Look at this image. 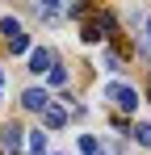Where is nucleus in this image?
Masks as SVG:
<instances>
[{
    "label": "nucleus",
    "instance_id": "1",
    "mask_svg": "<svg viewBox=\"0 0 151 155\" xmlns=\"http://www.w3.org/2000/svg\"><path fill=\"white\" fill-rule=\"evenodd\" d=\"M105 101H113L118 109H139V92L134 88H126V84H105Z\"/></svg>",
    "mask_w": 151,
    "mask_h": 155
},
{
    "label": "nucleus",
    "instance_id": "2",
    "mask_svg": "<svg viewBox=\"0 0 151 155\" xmlns=\"http://www.w3.org/2000/svg\"><path fill=\"white\" fill-rule=\"evenodd\" d=\"M21 105L29 109V113H42V109L50 105V97L42 92V88H25V92H21Z\"/></svg>",
    "mask_w": 151,
    "mask_h": 155
},
{
    "label": "nucleus",
    "instance_id": "3",
    "mask_svg": "<svg viewBox=\"0 0 151 155\" xmlns=\"http://www.w3.org/2000/svg\"><path fill=\"white\" fill-rule=\"evenodd\" d=\"M29 71H34V76H42V71H50V51H42V46H34V51H29Z\"/></svg>",
    "mask_w": 151,
    "mask_h": 155
},
{
    "label": "nucleus",
    "instance_id": "4",
    "mask_svg": "<svg viewBox=\"0 0 151 155\" xmlns=\"http://www.w3.org/2000/svg\"><path fill=\"white\" fill-rule=\"evenodd\" d=\"M42 122H46L50 130H55V126H63V122H67V109H63V105H55V101H50L46 109H42Z\"/></svg>",
    "mask_w": 151,
    "mask_h": 155
},
{
    "label": "nucleus",
    "instance_id": "5",
    "mask_svg": "<svg viewBox=\"0 0 151 155\" xmlns=\"http://www.w3.org/2000/svg\"><path fill=\"white\" fill-rule=\"evenodd\" d=\"M17 147H21V126H13V122H8V126H4V151L17 155Z\"/></svg>",
    "mask_w": 151,
    "mask_h": 155
},
{
    "label": "nucleus",
    "instance_id": "6",
    "mask_svg": "<svg viewBox=\"0 0 151 155\" xmlns=\"http://www.w3.org/2000/svg\"><path fill=\"white\" fill-rule=\"evenodd\" d=\"M29 155H46V130H34L29 134Z\"/></svg>",
    "mask_w": 151,
    "mask_h": 155
},
{
    "label": "nucleus",
    "instance_id": "7",
    "mask_svg": "<svg viewBox=\"0 0 151 155\" xmlns=\"http://www.w3.org/2000/svg\"><path fill=\"white\" fill-rule=\"evenodd\" d=\"M46 80H50V84H55V88H63V84H67V67H55V63H50V71H46Z\"/></svg>",
    "mask_w": 151,
    "mask_h": 155
},
{
    "label": "nucleus",
    "instance_id": "8",
    "mask_svg": "<svg viewBox=\"0 0 151 155\" xmlns=\"http://www.w3.org/2000/svg\"><path fill=\"white\" fill-rule=\"evenodd\" d=\"M80 38H84V42H101V38H105V29H101L97 21H88V25H84V34H80Z\"/></svg>",
    "mask_w": 151,
    "mask_h": 155
},
{
    "label": "nucleus",
    "instance_id": "9",
    "mask_svg": "<svg viewBox=\"0 0 151 155\" xmlns=\"http://www.w3.org/2000/svg\"><path fill=\"white\" fill-rule=\"evenodd\" d=\"M8 51H13V54H25V51H29V34H17V38H8Z\"/></svg>",
    "mask_w": 151,
    "mask_h": 155
},
{
    "label": "nucleus",
    "instance_id": "10",
    "mask_svg": "<svg viewBox=\"0 0 151 155\" xmlns=\"http://www.w3.org/2000/svg\"><path fill=\"white\" fill-rule=\"evenodd\" d=\"M0 34L17 38V34H21V25H17V17H0Z\"/></svg>",
    "mask_w": 151,
    "mask_h": 155
},
{
    "label": "nucleus",
    "instance_id": "11",
    "mask_svg": "<svg viewBox=\"0 0 151 155\" xmlns=\"http://www.w3.org/2000/svg\"><path fill=\"white\" fill-rule=\"evenodd\" d=\"M134 143H143V147H151V122H143V126H134Z\"/></svg>",
    "mask_w": 151,
    "mask_h": 155
},
{
    "label": "nucleus",
    "instance_id": "12",
    "mask_svg": "<svg viewBox=\"0 0 151 155\" xmlns=\"http://www.w3.org/2000/svg\"><path fill=\"white\" fill-rule=\"evenodd\" d=\"M101 67H109V71H118V67H122V59H118V51H105V54H101Z\"/></svg>",
    "mask_w": 151,
    "mask_h": 155
},
{
    "label": "nucleus",
    "instance_id": "13",
    "mask_svg": "<svg viewBox=\"0 0 151 155\" xmlns=\"http://www.w3.org/2000/svg\"><path fill=\"white\" fill-rule=\"evenodd\" d=\"M80 151H84V155H97L101 147H97V138H92V134H80Z\"/></svg>",
    "mask_w": 151,
    "mask_h": 155
},
{
    "label": "nucleus",
    "instance_id": "14",
    "mask_svg": "<svg viewBox=\"0 0 151 155\" xmlns=\"http://www.w3.org/2000/svg\"><path fill=\"white\" fill-rule=\"evenodd\" d=\"M147 42H151V17H147Z\"/></svg>",
    "mask_w": 151,
    "mask_h": 155
},
{
    "label": "nucleus",
    "instance_id": "15",
    "mask_svg": "<svg viewBox=\"0 0 151 155\" xmlns=\"http://www.w3.org/2000/svg\"><path fill=\"white\" fill-rule=\"evenodd\" d=\"M0 84H4V71H0Z\"/></svg>",
    "mask_w": 151,
    "mask_h": 155
},
{
    "label": "nucleus",
    "instance_id": "16",
    "mask_svg": "<svg viewBox=\"0 0 151 155\" xmlns=\"http://www.w3.org/2000/svg\"><path fill=\"white\" fill-rule=\"evenodd\" d=\"M97 155H109V151H97Z\"/></svg>",
    "mask_w": 151,
    "mask_h": 155
}]
</instances>
